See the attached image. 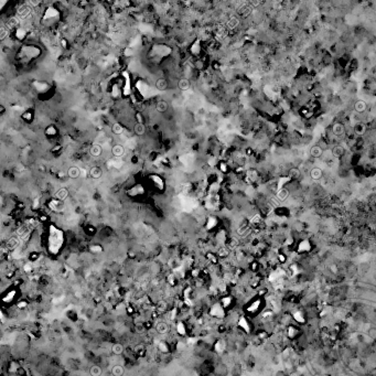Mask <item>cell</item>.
Segmentation results:
<instances>
[{"label":"cell","mask_w":376,"mask_h":376,"mask_svg":"<svg viewBox=\"0 0 376 376\" xmlns=\"http://www.w3.org/2000/svg\"><path fill=\"white\" fill-rule=\"evenodd\" d=\"M367 334L369 335V338H371V339H375V338H376V329H374V328L369 329L368 332H367Z\"/></svg>","instance_id":"cell-25"},{"label":"cell","mask_w":376,"mask_h":376,"mask_svg":"<svg viewBox=\"0 0 376 376\" xmlns=\"http://www.w3.org/2000/svg\"><path fill=\"white\" fill-rule=\"evenodd\" d=\"M217 254H218V256H221V257H225V256L228 255V249H227L226 247H221L220 249H218V253H217Z\"/></svg>","instance_id":"cell-23"},{"label":"cell","mask_w":376,"mask_h":376,"mask_svg":"<svg viewBox=\"0 0 376 376\" xmlns=\"http://www.w3.org/2000/svg\"><path fill=\"white\" fill-rule=\"evenodd\" d=\"M89 373L93 376H99L102 374V368L98 365H93L91 367V369H89Z\"/></svg>","instance_id":"cell-21"},{"label":"cell","mask_w":376,"mask_h":376,"mask_svg":"<svg viewBox=\"0 0 376 376\" xmlns=\"http://www.w3.org/2000/svg\"><path fill=\"white\" fill-rule=\"evenodd\" d=\"M68 189H66V188H62V189H60V190H59L58 192H56V194H55L56 199H58V200H60V201L65 200V199L68 197Z\"/></svg>","instance_id":"cell-9"},{"label":"cell","mask_w":376,"mask_h":376,"mask_svg":"<svg viewBox=\"0 0 376 376\" xmlns=\"http://www.w3.org/2000/svg\"><path fill=\"white\" fill-rule=\"evenodd\" d=\"M365 131H366V127L362 122H357V124L354 126V132H355L356 135L362 136L365 134Z\"/></svg>","instance_id":"cell-11"},{"label":"cell","mask_w":376,"mask_h":376,"mask_svg":"<svg viewBox=\"0 0 376 376\" xmlns=\"http://www.w3.org/2000/svg\"><path fill=\"white\" fill-rule=\"evenodd\" d=\"M156 88L158 91H166L168 88V81L166 78H158L156 81Z\"/></svg>","instance_id":"cell-2"},{"label":"cell","mask_w":376,"mask_h":376,"mask_svg":"<svg viewBox=\"0 0 376 376\" xmlns=\"http://www.w3.org/2000/svg\"><path fill=\"white\" fill-rule=\"evenodd\" d=\"M112 152L115 157H122L124 155V152H125V149H124V147L122 145H115L112 148Z\"/></svg>","instance_id":"cell-7"},{"label":"cell","mask_w":376,"mask_h":376,"mask_svg":"<svg viewBox=\"0 0 376 376\" xmlns=\"http://www.w3.org/2000/svg\"><path fill=\"white\" fill-rule=\"evenodd\" d=\"M24 305H26V303H24V302H22V303H20V305H19V307H20V308H23Z\"/></svg>","instance_id":"cell-33"},{"label":"cell","mask_w":376,"mask_h":376,"mask_svg":"<svg viewBox=\"0 0 376 376\" xmlns=\"http://www.w3.org/2000/svg\"><path fill=\"white\" fill-rule=\"evenodd\" d=\"M288 197H289V191L287 190V189H281V190L278 191L277 197L279 201H285Z\"/></svg>","instance_id":"cell-16"},{"label":"cell","mask_w":376,"mask_h":376,"mask_svg":"<svg viewBox=\"0 0 376 376\" xmlns=\"http://www.w3.org/2000/svg\"><path fill=\"white\" fill-rule=\"evenodd\" d=\"M89 176H91L93 179H99V178L103 176L102 168H99V167H93V168H91V170H89Z\"/></svg>","instance_id":"cell-1"},{"label":"cell","mask_w":376,"mask_h":376,"mask_svg":"<svg viewBox=\"0 0 376 376\" xmlns=\"http://www.w3.org/2000/svg\"><path fill=\"white\" fill-rule=\"evenodd\" d=\"M134 132H135L137 136H143L145 132H146V127L143 125V122H137L135 126H134Z\"/></svg>","instance_id":"cell-3"},{"label":"cell","mask_w":376,"mask_h":376,"mask_svg":"<svg viewBox=\"0 0 376 376\" xmlns=\"http://www.w3.org/2000/svg\"><path fill=\"white\" fill-rule=\"evenodd\" d=\"M112 131H113V134H115V135H122V132H124V127H122L119 122H115V124L112 126Z\"/></svg>","instance_id":"cell-15"},{"label":"cell","mask_w":376,"mask_h":376,"mask_svg":"<svg viewBox=\"0 0 376 376\" xmlns=\"http://www.w3.org/2000/svg\"><path fill=\"white\" fill-rule=\"evenodd\" d=\"M166 308H167V303L166 302H160L159 303V309L160 310H166Z\"/></svg>","instance_id":"cell-29"},{"label":"cell","mask_w":376,"mask_h":376,"mask_svg":"<svg viewBox=\"0 0 376 376\" xmlns=\"http://www.w3.org/2000/svg\"><path fill=\"white\" fill-rule=\"evenodd\" d=\"M366 107H367L366 103L364 102V101H361V99H359V101H357V102H356L355 104H354V109H355V110L357 113L365 112V110H366Z\"/></svg>","instance_id":"cell-8"},{"label":"cell","mask_w":376,"mask_h":376,"mask_svg":"<svg viewBox=\"0 0 376 376\" xmlns=\"http://www.w3.org/2000/svg\"><path fill=\"white\" fill-rule=\"evenodd\" d=\"M179 331H180V333H184V328H183V325H181V324H179Z\"/></svg>","instance_id":"cell-31"},{"label":"cell","mask_w":376,"mask_h":376,"mask_svg":"<svg viewBox=\"0 0 376 376\" xmlns=\"http://www.w3.org/2000/svg\"><path fill=\"white\" fill-rule=\"evenodd\" d=\"M237 23H238L237 19H236V18H232V19H230V20L228 21L227 26H228L230 28H235L236 26H237Z\"/></svg>","instance_id":"cell-24"},{"label":"cell","mask_w":376,"mask_h":376,"mask_svg":"<svg viewBox=\"0 0 376 376\" xmlns=\"http://www.w3.org/2000/svg\"><path fill=\"white\" fill-rule=\"evenodd\" d=\"M322 153H323V150L321 149V147L319 146H313L310 149V155H311L313 158H320L322 156Z\"/></svg>","instance_id":"cell-10"},{"label":"cell","mask_w":376,"mask_h":376,"mask_svg":"<svg viewBox=\"0 0 376 376\" xmlns=\"http://www.w3.org/2000/svg\"><path fill=\"white\" fill-rule=\"evenodd\" d=\"M248 176H249V178H251V180H253V181H254L255 179H256V178H257V173H256V171H255V170H253V171H248Z\"/></svg>","instance_id":"cell-27"},{"label":"cell","mask_w":376,"mask_h":376,"mask_svg":"<svg viewBox=\"0 0 376 376\" xmlns=\"http://www.w3.org/2000/svg\"><path fill=\"white\" fill-rule=\"evenodd\" d=\"M157 331L159 333H161V334H164V333H167L169 331V326H168V324L164 323V322H160V323H158V325H157Z\"/></svg>","instance_id":"cell-17"},{"label":"cell","mask_w":376,"mask_h":376,"mask_svg":"<svg viewBox=\"0 0 376 376\" xmlns=\"http://www.w3.org/2000/svg\"><path fill=\"white\" fill-rule=\"evenodd\" d=\"M91 251H94V253H101V251H103V248L101 247V246H98V245H97V246H92V247H91Z\"/></svg>","instance_id":"cell-28"},{"label":"cell","mask_w":376,"mask_h":376,"mask_svg":"<svg viewBox=\"0 0 376 376\" xmlns=\"http://www.w3.org/2000/svg\"><path fill=\"white\" fill-rule=\"evenodd\" d=\"M68 176L71 178V179H76L78 176H81V170L78 169L77 167H71L70 169L68 170Z\"/></svg>","instance_id":"cell-5"},{"label":"cell","mask_w":376,"mask_h":376,"mask_svg":"<svg viewBox=\"0 0 376 376\" xmlns=\"http://www.w3.org/2000/svg\"><path fill=\"white\" fill-rule=\"evenodd\" d=\"M112 373H113V375H115V376L122 375V374H124V367H122V365H115L113 367Z\"/></svg>","instance_id":"cell-20"},{"label":"cell","mask_w":376,"mask_h":376,"mask_svg":"<svg viewBox=\"0 0 376 376\" xmlns=\"http://www.w3.org/2000/svg\"><path fill=\"white\" fill-rule=\"evenodd\" d=\"M24 269H26V271H31V266L30 265H29V266L26 265V266H24Z\"/></svg>","instance_id":"cell-32"},{"label":"cell","mask_w":376,"mask_h":376,"mask_svg":"<svg viewBox=\"0 0 376 376\" xmlns=\"http://www.w3.org/2000/svg\"><path fill=\"white\" fill-rule=\"evenodd\" d=\"M178 87H179V89H181V91H186V89H189V87H190V82H189V80H186V78H181V80L178 82Z\"/></svg>","instance_id":"cell-13"},{"label":"cell","mask_w":376,"mask_h":376,"mask_svg":"<svg viewBox=\"0 0 376 376\" xmlns=\"http://www.w3.org/2000/svg\"><path fill=\"white\" fill-rule=\"evenodd\" d=\"M332 131L335 136H342L343 134H344V131H345V128H344V126H343L342 124H339V122H338V124H334V125H333Z\"/></svg>","instance_id":"cell-4"},{"label":"cell","mask_w":376,"mask_h":376,"mask_svg":"<svg viewBox=\"0 0 376 376\" xmlns=\"http://www.w3.org/2000/svg\"><path fill=\"white\" fill-rule=\"evenodd\" d=\"M112 352L114 353V354H116V355H120V354L124 352V346H122V344H119V343H116V344L113 345Z\"/></svg>","instance_id":"cell-18"},{"label":"cell","mask_w":376,"mask_h":376,"mask_svg":"<svg viewBox=\"0 0 376 376\" xmlns=\"http://www.w3.org/2000/svg\"><path fill=\"white\" fill-rule=\"evenodd\" d=\"M310 176H311L313 180L321 179L322 170L320 169V168H313V169H311V171H310Z\"/></svg>","instance_id":"cell-14"},{"label":"cell","mask_w":376,"mask_h":376,"mask_svg":"<svg viewBox=\"0 0 376 376\" xmlns=\"http://www.w3.org/2000/svg\"><path fill=\"white\" fill-rule=\"evenodd\" d=\"M89 152H91V155L93 157H98V156H101V155H102L103 149H102V147L99 146V145H93V146L91 147V150H89Z\"/></svg>","instance_id":"cell-12"},{"label":"cell","mask_w":376,"mask_h":376,"mask_svg":"<svg viewBox=\"0 0 376 376\" xmlns=\"http://www.w3.org/2000/svg\"><path fill=\"white\" fill-rule=\"evenodd\" d=\"M32 5H39L41 2V0H29Z\"/></svg>","instance_id":"cell-30"},{"label":"cell","mask_w":376,"mask_h":376,"mask_svg":"<svg viewBox=\"0 0 376 376\" xmlns=\"http://www.w3.org/2000/svg\"><path fill=\"white\" fill-rule=\"evenodd\" d=\"M343 153H344V149H343V147H341V146H335L332 149V155L335 157V158H339V157L343 156Z\"/></svg>","instance_id":"cell-19"},{"label":"cell","mask_w":376,"mask_h":376,"mask_svg":"<svg viewBox=\"0 0 376 376\" xmlns=\"http://www.w3.org/2000/svg\"><path fill=\"white\" fill-rule=\"evenodd\" d=\"M289 176H290V178H293V179H298L299 176H300V170L297 169V168L290 169L289 170Z\"/></svg>","instance_id":"cell-22"},{"label":"cell","mask_w":376,"mask_h":376,"mask_svg":"<svg viewBox=\"0 0 376 376\" xmlns=\"http://www.w3.org/2000/svg\"><path fill=\"white\" fill-rule=\"evenodd\" d=\"M168 108H169V104H168V102H166V101H159V102L157 103V105H156L157 112L166 113L167 110H168Z\"/></svg>","instance_id":"cell-6"},{"label":"cell","mask_w":376,"mask_h":376,"mask_svg":"<svg viewBox=\"0 0 376 376\" xmlns=\"http://www.w3.org/2000/svg\"><path fill=\"white\" fill-rule=\"evenodd\" d=\"M17 244H18V241H17V239H16V238H11L10 241H9V244H8V246H9L10 248H14L16 246H17Z\"/></svg>","instance_id":"cell-26"}]
</instances>
